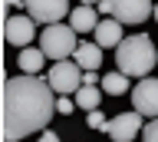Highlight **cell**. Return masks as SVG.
Here are the masks:
<instances>
[{"label":"cell","mask_w":158,"mask_h":142,"mask_svg":"<svg viewBox=\"0 0 158 142\" xmlns=\"http://www.w3.org/2000/svg\"><path fill=\"white\" fill-rule=\"evenodd\" d=\"M49 80H40V73L13 76L3 86V139L17 142L30 132H43L56 112Z\"/></svg>","instance_id":"1"},{"label":"cell","mask_w":158,"mask_h":142,"mask_svg":"<svg viewBox=\"0 0 158 142\" xmlns=\"http://www.w3.org/2000/svg\"><path fill=\"white\" fill-rule=\"evenodd\" d=\"M115 63L125 76H145L152 66H158V50L152 46L145 33L138 37H125V40L115 46Z\"/></svg>","instance_id":"2"},{"label":"cell","mask_w":158,"mask_h":142,"mask_svg":"<svg viewBox=\"0 0 158 142\" xmlns=\"http://www.w3.org/2000/svg\"><path fill=\"white\" fill-rule=\"evenodd\" d=\"M79 40L73 27H63V23H46V30L40 37V50L46 53V60H69L76 53Z\"/></svg>","instance_id":"3"},{"label":"cell","mask_w":158,"mask_h":142,"mask_svg":"<svg viewBox=\"0 0 158 142\" xmlns=\"http://www.w3.org/2000/svg\"><path fill=\"white\" fill-rule=\"evenodd\" d=\"M49 86L59 93V96H66V93H76L79 86H82V66H79L76 60H56L53 63V70H49Z\"/></svg>","instance_id":"4"},{"label":"cell","mask_w":158,"mask_h":142,"mask_svg":"<svg viewBox=\"0 0 158 142\" xmlns=\"http://www.w3.org/2000/svg\"><path fill=\"white\" fill-rule=\"evenodd\" d=\"M23 10H27L36 23H59L63 13H73L69 10V0H27Z\"/></svg>","instance_id":"5"},{"label":"cell","mask_w":158,"mask_h":142,"mask_svg":"<svg viewBox=\"0 0 158 142\" xmlns=\"http://www.w3.org/2000/svg\"><path fill=\"white\" fill-rule=\"evenodd\" d=\"M102 132H109L115 142H128V139H135L138 132H142V112H118L115 119H109L106 122V129Z\"/></svg>","instance_id":"6"},{"label":"cell","mask_w":158,"mask_h":142,"mask_svg":"<svg viewBox=\"0 0 158 142\" xmlns=\"http://www.w3.org/2000/svg\"><path fill=\"white\" fill-rule=\"evenodd\" d=\"M112 17L122 23H142L145 17H155L152 0H112Z\"/></svg>","instance_id":"7"},{"label":"cell","mask_w":158,"mask_h":142,"mask_svg":"<svg viewBox=\"0 0 158 142\" xmlns=\"http://www.w3.org/2000/svg\"><path fill=\"white\" fill-rule=\"evenodd\" d=\"M132 102L142 116H158V80H142L132 89Z\"/></svg>","instance_id":"8"},{"label":"cell","mask_w":158,"mask_h":142,"mask_svg":"<svg viewBox=\"0 0 158 142\" xmlns=\"http://www.w3.org/2000/svg\"><path fill=\"white\" fill-rule=\"evenodd\" d=\"M3 37H7L10 46H30V40L36 37V30H33V17H10L7 27H3Z\"/></svg>","instance_id":"9"},{"label":"cell","mask_w":158,"mask_h":142,"mask_svg":"<svg viewBox=\"0 0 158 142\" xmlns=\"http://www.w3.org/2000/svg\"><path fill=\"white\" fill-rule=\"evenodd\" d=\"M122 40H125L122 37V20H115V17L99 20V27H96V43L99 46H118Z\"/></svg>","instance_id":"10"},{"label":"cell","mask_w":158,"mask_h":142,"mask_svg":"<svg viewBox=\"0 0 158 142\" xmlns=\"http://www.w3.org/2000/svg\"><path fill=\"white\" fill-rule=\"evenodd\" d=\"M69 27H73L76 33H96V27H99V10H92L89 3H82L79 10L69 13Z\"/></svg>","instance_id":"11"},{"label":"cell","mask_w":158,"mask_h":142,"mask_svg":"<svg viewBox=\"0 0 158 142\" xmlns=\"http://www.w3.org/2000/svg\"><path fill=\"white\" fill-rule=\"evenodd\" d=\"M73 60H76L82 70H99V63H102V46L86 40V43H79V46H76Z\"/></svg>","instance_id":"12"},{"label":"cell","mask_w":158,"mask_h":142,"mask_svg":"<svg viewBox=\"0 0 158 142\" xmlns=\"http://www.w3.org/2000/svg\"><path fill=\"white\" fill-rule=\"evenodd\" d=\"M43 60H46V53L43 50H33V46H23V50H20V70L23 73H40L43 70Z\"/></svg>","instance_id":"13"},{"label":"cell","mask_w":158,"mask_h":142,"mask_svg":"<svg viewBox=\"0 0 158 142\" xmlns=\"http://www.w3.org/2000/svg\"><path fill=\"white\" fill-rule=\"evenodd\" d=\"M99 99H102V93H99L96 86H89V83H82V86L76 89V106H79V109H86V112L96 109Z\"/></svg>","instance_id":"14"},{"label":"cell","mask_w":158,"mask_h":142,"mask_svg":"<svg viewBox=\"0 0 158 142\" xmlns=\"http://www.w3.org/2000/svg\"><path fill=\"white\" fill-rule=\"evenodd\" d=\"M102 89L112 93V96H122V93L128 89V76L122 70H118V73H109V76H102Z\"/></svg>","instance_id":"15"},{"label":"cell","mask_w":158,"mask_h":142,"mask_svg":"<svg viewBox=\"0 0 158 142\" xmlns=\"http://www.w3.org/2000/svg\"><path fill=\"white\" fill-rule=\"evenodd\" d=\"M86 122H89V126H92V129H106V116H102V112H99V106H96V109H89V116H86Z\"/></svg>","instance_id":"16"},{"label":"cell","mask_w":158,"mask_h":142,"mask_svg":"<svg viewBox=\"0 0 158 142\" xmlns=\"http://www.w3.org/2000/svg\"><path fill=\"white\" fill-rule=\"evenodd\" d=\"M145 139H148V142H158V116L145 126Z\"/></svg>","instance_id":"17"},{"label":"cell","mask_w":158,"mask_h":142,"mask_svg":"<svg viewBox=\"0 0 158 142\" xmlns=\"http://www.w3.org/2000/svg\"><path fill=\"white\" fill-rule=\"evenodd\" d=\"M73 106H76V99H66V96L56 99V112H73Z\"/></svg>","instance_id":"18"},{"label":"cell","mask_w":158,"mask_h":142,"mask_svg":"<svg viewBox=\"0 0 158 142\" xmlns=\"http://www.w3.org/2000/svg\"><path fill=\"white\" fill-rule=\"evenodd\" d=\"M82 83L96 86V83H102V80H99V73H96V70H86V73H82Z\"/></svg>","instance_id":"19"},{"label":"cell","mask_w":158,"mask_h":142,"mask_svg":"<svg viewBox=\"0 0 158 142\" xmlns=\"http://www.w3.org/2000/svg\"><path fill=\"white\" fill-rule=\"evenodd\" d=\"M99 13H109V17H112V0H102V3H99Z\"/></svg>","instance_id":"20"},{"label":"cell","mask_w":158,"mask_h":142,"mask_svg":"<svg viewBox=\"0 0 158 142\" xmlns=\"http://www.w3.org/2000/svg\"><path fill=\"white\" fill-rule=\"evenodd\" d=\"M79 3H89V7H99L102 0H79Z\"/></svg>","instance_id":"21"},{"label":"cell","mask_w":158,"mask_h":142,"mask_svg":"<svg viewBox=\"0 0 158 142\" xmlns=\"http://www.w3.org/2000/svg\"><path fill=\"white\" fill-rule=\"evenodd\" d=\"M10 3H13V7H23V3H27V0H7V7Z\"/></svg>","instance_id":"22"},{"label":"cell","mask_w":158,"mask_h":142,"mask_svg":"<svg viewBox=\"0 0 158 142\" xmlns=\"http://www.w3.org/2000/svg\"><path fill=\"white\" fill-rule=\"evenodd\" d=\"M155 20H158V7H155Z\"/></svg>","instance_id":"23"}]
</instances>
